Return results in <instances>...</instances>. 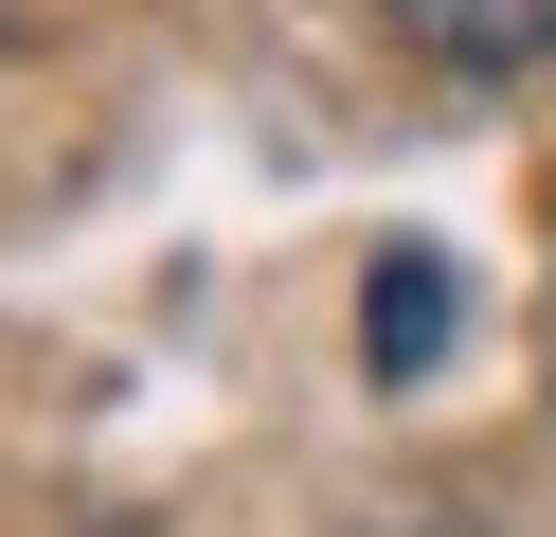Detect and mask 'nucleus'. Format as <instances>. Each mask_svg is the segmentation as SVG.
<instances>
[{
    "instance_id": "obj_1",
    "label": "nucleus",
    "mask_w": 556,
    "mask_h": 537,
    "mask_svg": "<svg viewBox=\"0 0 556 537\" xmlns=\"http://www.w3.org/2000/svg\"><path fill=\"white\" fill-rule=\"evenodd\" d=\"M431 72H539L556 54V0H377Z\"/></svg>"
},
{
    "instance_id": "obj_2",
    "label": "nucleus",
    "mask_w": 556,
    "mask_h": 537,
    "mask_svg": "<svg viewBox=\"0 0 556 537\" xmlns=\"http://www.w3.org/2000/svg\"><path fill=\"white\" fill-rule=\"evenodd\" d=\"M359 358H377V376H431V358H448V251H377V286H359Z\"/></svg>"
}]
</instances>
